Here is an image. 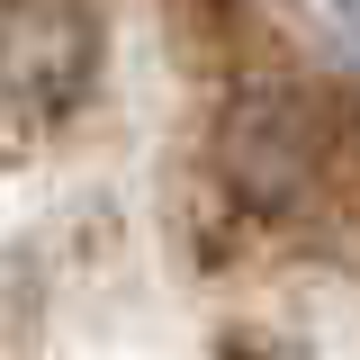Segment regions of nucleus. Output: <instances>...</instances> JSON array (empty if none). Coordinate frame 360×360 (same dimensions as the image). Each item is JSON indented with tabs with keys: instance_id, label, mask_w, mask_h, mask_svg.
Returning a JSON list of instances; mask_svg holds the SVG:
<instances>
[{
	"instance_id": "nucleus-1",
	"label": "nucleus",
	"mask_w": 360,
	"mask_h": 360,
	"mask_svg": "<svg viewBox=\"0 0 360 360\" xmlns=\"http://www.w3.org/2000/svg\"><path fill=\"white\" fill-rule=\"evenodd\" d=\"M0 360H360V72L297 0H0Z\"/></svg>"
}]
</instances>
